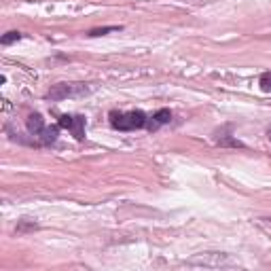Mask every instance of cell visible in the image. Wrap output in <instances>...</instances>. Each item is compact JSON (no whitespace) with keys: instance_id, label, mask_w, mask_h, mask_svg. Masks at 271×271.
I'll list each match as a JSON object with an SVG mask.
<instances>
[{"instance_id":"6da1fadb","label":"cell","mask_w":271,"mask_h":271,"mask_svg":"<svg viewBox=\"0 0 271 271\" xmlns=\"http://www.w3.org/2000/svg\"><path fill=\"white\" fill-rule=\"evenodd\" d=\"M110 123H112L114 130L134 132V130L144 127L148 121H146V114L142 110H132V112H110Z\"/></svg>"},{"instance_id":"7a4b0ae2","label":"cell","mask_w":271,"mask_h":271,"mask_svg":"<svg viewBox=\"0 0 271 271\" xmlns=\"http://www.w3.org/2000/svg\"><path fill=\"white\" fill-rule=\"evenodd\" d=\"M89 93V87L85 85H72V83H59V85H53L47 98L49 100H66V98H79V96H87Z\"/></svg>"},{"instance_id":"3957f363","label":"cell","mask_w":271,"mask_h":271,"mask_svg":"<svg viewBox=\"0 0 271 271\" xmlns=\"http://www.w3.org/2000/svg\"><path fill=\"white\" fill-rule=\"evenodd\" d=\"M189 265H201V267H225V265H235V263L229 259L227 254L222 252H206L201 256H195V259L189 261Z\"/></svg>"},{"instance_id":"277c9868","label":"cell","mask_w":271,"mask_h":271,"mask_svg":"<svg viewBox=\"0 0 271 271\" xmlns=\"http://www.w3.org/2000/svg\"><path fill=\"white\" fill-rule=\"evenodd\" d=\"M169 121H172V112L167 110V108H161V110H157L153 114V121L151 123H146L148 125V130H159L161 125H165V123H169Z\"/></svg>"},{"instance_id":"5b68a950","label":"cell","mask_w":271,"mask_h":271,"mask_svg":"<svg viewBox=\"0 0 271 271\" xmlns=\"http://www.w3.org/2000/svg\"><path fill=\"white\" fill-rule=\"evenodd\" d=\"M45 130V119H43V114H38V112H34L28 117V132L34 134V136H40V132Z\"/></svg>"},{"instance_id":"8992f818","label":"cell","mask_w":271,"mask_h":271,"mask_svg":"<svg viewBox=\"0 0 271 271\" xmlns=\"http://www.w3.org/2000/svg\"><path fill=\"white\" fill-rule=\"evenodd\" d=\"M59 136V125H51V127H45L40 132V144H53Z\"/></svg>"},{"instance_id":"52a82bcc","label":"cell","mask_w":271,"mask_h":271,"mask_svg":"<svg viewBox=\"0 0 271 271\" xmlns=\"http://www.w3.org/2000/svg\"><path fill=\"white\" fill-rule=\"evenodd\" d=\"M70 132L74 134V138H77V140H83L85 138V117H72Z\"/></svg>"},{"instance_id":"ba28073f","label":"cell","mask_w":271,"mask_h":271,"mask_svg":"<svg viewBox=\"0 0 271 271\" xmlns=\"http://www.w3.org/2000/svg\"><path fill=\"white\" fill-rule=\"evenodd\" d=\"M121 26H106V28H93L89 30L87 36H104V34H110V32H119Z\"/></svg>"},{"instance_id":"9c48e42d","label":"cell","mask_w":271,"mask_h":271,"mask_svg":"<svg viewBox=\"0 0 271 271\" xmlns=\"http://www.w3.org/2000/svg\"><path fill=\"white\" fill-rule=\"evenodd\" d=\"M19 38H22V34L13 30V32H6L4 36L0 38V43H2V45H11V43H15V40H19Z\"/></svg>"},{"instance_id":"30bf717a","label":"cell","mask_w":271,"mask_h":271,"mask_svg":"<svg viewBox=\"0 0 271 271\" xmlns=\"http://www.w3.org/2000/svg\"><path fill=\"white\" fill-rule=\"evenodd\" d=\"M259 85H261L263 91H271V72H265V74H263L261 81H259Z\"/></svg>"},{"instance_id":"8fae6325","label":"cell","mask_w":271,"mask_h":271,"mask_svg":"<svg viewBox=\"0 0 271 271\" xmlns=\"http://www.w3.org/2000/svg\"><path fill=\"white\" fill-rule=\"evenodd\" d=\"M267 136H269V140H271V127H269V132H267Z\"/></svg>"}]
</instances>
